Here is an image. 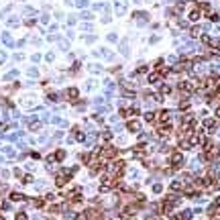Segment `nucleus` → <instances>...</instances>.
<instances>
[{"label": "nucleus", "mask_w": 220, "mask_h": 220, "mask_svg": "<svg viewBox=\"0 0 220 220\" xmlns=\"http://www.w3.org/2000/svg\"><path fill=\"white\" fill-rule=\"evenodd\" d=\"M21 179H23V183H31L33 181V175H23Z\"/></svg>", "instance_id": "obj_9"}, {"label": "nucleus", "mask_w": 220, "mask_h": 220, "mask_svg": "<svg viewBox=\"0 0 220 220\" xmlns=\"http://www.w3.org/2000/svg\"><path fill=\"white\" fill-rule=\"evenodd\" d=\"M71 177H74V173H71L69 169H61V171H57V175H55V185H57V187H63Z\"/></svg>", "instance_id": "obj_1"}, {"label": "nucleus", "mask_w": 220, "mask_h": 220, "mask_svg": "<svg viewBox=\"0 0 220 220\" xmlns=\"http://www.w3.org/2000/svg\"><path fill=\"white\" fill-rule=\"evenodd\" d=\"M16 220H27V214L25 212H16Z\"/></svg>", "instance_id": "obj_11"}, {"label": "nucleus", "mask_w": 220, "mask_h": 220, "mask_svg": "<svg viewBox=\"0 0 220 220\" xmlns=\"http://www.w3.org/2000/svg\"><path fill=\"white\" fill-rule=\"evenodd\" d=\"M25 200V194H21V192H12L10 194V202H23Z\"/></svg>", "instance_id": "obj_5"}, {"label": "nucleus", "mask_w": 220, "mask_h": 220, "mask_svg": "<svg viewBox=\"0 0 220 220\" xmlns=\"http://www.w3.org/2000/svg\"><path fill=\"white\" fill-rule=\"evenodd\" d=\"M65 155H67V153H65V149H57V151L53 153V157H55V161H57V163H61V161L65 159Z\"/></svg>", "instance_id": "obj_4"}, {"label": "nucleus", "mask_w": 220, "mask_h": 220, "mask_svg": "<svg viewBox=\"0 0 220 220\" xmlns=\"http://www.w3.org/2000/svg\"><path fill=\"white\" fill-rule=\"evenodd\" d=\"M181 163H183V157H181V153H171V157H169V165H171L173 169H177Z\"/></svg>", "instance_id": "obj_2"}, {"label": "nucleus", "mask_w": 220, "mask_h": 220, "mask_svg": "<svg viewBox=\"0 0 220 220\" xmlns=\"http://www.w3.org/2000/svg\"><path fill=\"white\" fill-rule=\"evenodd\" d=\"M31 159H35V161H39V159H41V153H37V151H33V153H31Z\"/></svg>", "instance_id": "obj_10"}, {"label": "nucleus", "mask_w": 220, "mask_h": 220, "mask_svg": "<svg viewBox=\"0 0 220 220\" xmlns=\"http://www.w3.org/2000/svg\"><path fill=\"white\" fill-rule=\"evenodd\" d=\"M53 122H55V125H57L59 129H65V127H67V120H63V118H55Z\"/></svg>", "instance_id": "obj_8"}, {"label": "nucleus", "mask_w": 220, "mask_h": 220, "mask_svg": "<svg viewBox=\"0 0 220 220\" xmlns=\"http://www.w3.org/2000/svg\"><path fill=\"white\" fill-rule=\"evenodd\" d=\"M78 96H80V94H78V88H67V90H65V94H63V98H65V100H69V102H76V100H78Z\"/></svg>", "instance_id": "obj_3"}, {"label": "nucleus", "mask_w": 220, "mask_h": 220, "mask_svg": "<svg viewBox=\"0 0 220 220\" xmlns=\"http://www.w3.org/2000/svg\"><path fill=\"white\" fill-rule=\"evenodd\" d=\"M29 202H31L35 208H43V206H45V200H43V198H33V200H29Z\"/></svg>", "instance_id": "obj_6"}, {"label": "nucleus", "mask_w": 220, "mask_h": 220, "mask_svg": "<svg viewBox=\"0 0 220 220\" xmlns=\"http://www.w3.org/2000/svg\"><path fill=\"white\" fill-rule=\"evenodd\" d=\"M4 59H6V55H4V53H2V51H0V63H2V61H4Z\"/></svg>", "instance_id": "obj_13"}, {"label": "nucleus", "mask_w": 220, "mask_h": 220, "mask_svg": "<svg viewBox=\"0 0 220 220\" xmlns=\"http://www.w3.org/2000/svg\"><path fill=\"white\" fill-rule=\"evenodd\" d=\"M127 127H129V131H132V132H139V131H141V125H139L137 120H131Z\"/></svg>", "instance_id": "obj_7"}, {"label": "nucleus", "mask_w": 220, "mask_h": 220, "mask_svg": "<svg viewBox=\"0 0 220 220\" xmlns=\"http://www.w3.org/2000/svg\"><path fill=\"white\" fill-rule=\"evenodd\" d=\"M153 192H155V194H159V192H161V185H159V183H155V185H153Z\"/></svg>", "instance_id": "obj_12"}]
</instances>
